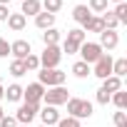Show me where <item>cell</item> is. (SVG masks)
<instances>
[{"instance_id":"cell-20","label":"cell","mask_w":127,"mask_h":127,"mask_svg":"<svg viewBox=\"0 0 127 127\" xmlns=\"http://www.w3.org/2000/svg\"><path fill=\"white\" fill-rule=\"evenodd\" d=\"M112 75H115V77H120V80L127 75V60H125V57L112 60Z\"/></svg>"},{"instance_id":"cell-17","label":"cell","mask_w":127,"mask_h":127,"mask_svg":"<svg viewBox=\"0 0 127 127\" xmlns=\"http://www.w3.org/2000/svg\"><path fill=\"white\" fill-rule=\"evenodd\" d=\"M3 97H8V102H20L23 100V87L18 82L8 85V90H3Z\"/></svg>"},{"instance_id":"cell-37","label":"cell","mask_w":127,"mask_h":127,"mask_svg":"<svg viewBox=\"0 0 127 127\" xmlns=\"http://www.w3.org/2000/svg\"><path fill=\"white\" fill-rule=\"evenodd\" d=\"M13 3V0H0V5H10Z\"/></svg>"},{"instance_id":"cell-39","label":"cell","mask_w":127,"mask_h":127,"mask_svg":"<svg viewBox=\"0 0 127 127\" xmlns=\"http://www.w3.org/2000/svg\"><path fill=\"white\" fill-rule=\"evenodd\" d=\"M3 115H5V112H3V107H0V120H3Z\"/></svg>"},{"instance_id":"cell-12","label":"cell","mask_w":127,"mask_h":127,"mask_svg":"<svg viewBox=\"0 0 127 127\" xmlns=\"http://www.w3.org/2000/svg\"><path fill=\"white\" fill-rule=\"evenodd\" d=\"M37 115H40L42 125H47V127L57 125V120H60V112H57V107H50V105H45L42 110H37Z\"/></svg>"},{"instance_id":"cell-9","label":"cell","mask_w":127,"mask_h":127,"mask_svg":"<svg viewBox=\"0 0 127 127\" xmlns=\"http://www.w3.org/2000/svg\"><path fill=\"white\" fill-rule=\"evenodd\" d=\"M37 110H40V105H20L18 107V112H15V120H18V125H30L35 117H37Z\"/></svg>"},{"instance_id":"cell-4","label":"cell","mask_w":127,"mask_h":127,"mask_svg":"<svg viewBox=\"0 0 127 127\" xmlns=\"http://www.w3.org/2000/svg\"><path fill=\"white\" fill-rule=\"evenodd\" d=\"M37 57H40V67L52 70V67L60 65V60H62V50H60L57 45H45L42 55H37Z\"/></svg>"},{"instance_id":"cell-31","label":"cell","mask_w":127,"mask_h":127,"mask_svg":"<svg viewBox=\"0 0 127 127\" xmlns=\"http://www.w3.org/2000/svg\"><path fill=\"white\" fill-rule=\"evenodd\" d=\"M110 97H112V95H110L105 87H100V90H97V95H95V100H97L100 105H107V102H110Z\"/></svg>"},{"instance_id":"cell-25","label":"cell","mask_w":127,"mask_h":127,"mask_svg":"<svg viewBox=\"0 0 127 127\" xmlns=\"http://www.w3.org/2000/svg\"><path fill=\"white\" fill-rule=\"evenodd\" d=\"M40 5H42L45 13L55 15V13H60V8H62V0H40Z\"/></svg>"},{"instance_id":"cell-34","label":"cell","mask_w":127,"mask_h":127,"mask_svg":"<svg viewBox=\"0 0 127 127\" xmlns=\"http://www.w3.org/2000/svg\"><path fill=\"white\" fill-rule=\"evenodd\" d=\"M10 55V42L5 37H0V57H8Z\"/></svg>"},{"instance_id":"cell-16","label":"cell","mask_w":127,"mask_h":127,"mask_svg":"<svg viewBox=\"0 0 127 127\" xmlns=\"http://www.w3.org/2000/svg\"><path fill=\"white\" fill-rule=\"evenodd\" d=\"M42 10V5H40V0H23V8H20V13L25 15V18H35L37 13Z\"/></svg>"},{"instance_id":"cell-8","label":"cell","mask_w":127,"mask_h":127,"mask_svg":"<svg viewBox=\"0 0 127 127\" xmlns=\"http://www.w3.org/2000/svg\"><path fill=\"white\" fill-rule=\"evenodd\" d=\"M42 95H45V87H42L40 82H32V85L23 87V100H25L28 105H40V102H42Z\"/></svg>"},{"instance_id":"cell-24","label":"cell","mask_w":127,"mask_h":127,"mask_svg":"<svg viewBox=\"0 0 127 127\" xmlns=\"http://www.w3.org/2000/svg\"><path fill=\"white\" fill-rule=\"evenodd\" d=\"M110 102H115L117 110H125V107H127V90H117V92H112Z\"/></svg>"},{"instance_id":"cell-26","label":"cell","mask_w":127,"mask_h":127,"mask_svg":"<svg viewBox=\"0 0 127 127\" xmlns=\"http://www.w3.org/2000/svg\"><path fill=\"white\" fill-rule=\"evenodd\" d=\"M23 65H25V72H32V70H40V57L37 55H28L25 60H23Z\"/></svg>"},{"instance_id":"cell-1","label":"cell","mask_w":127,"mask_h":127,"mask_svg":"<svg viewBox=\"0 0 127 127\" xmlns=\"http://www.w3.org/2000/svg\"><path fill=\"white\" fill-rule=\"evenodd\" d=\"M65 80H67V72H62L60 67H52V70H40L37 72V82L47 90V87H60V85H65Z\"/></svg>"},{"instance_id":"cell-22","label":"cell","mask_w":127,"mask_h":127,"mask_svg":"<svg viewBox=\"0 0 127 127\" xmlns=\"http://www.w3.org/2000/svg\"><path fill=\"white\" fill-rule=\"evenodd\" d=\"M102 87L112 95V92L122 90V80H120V77H115V75H110V77H105V80H102Z\"/></svg>"},{"instance_id":"cell-27","label":"cell","mask_w":127,"mask_h":127,"mask_svg":"<svg viewBox=\"0 0 127 127\" xmlns=\"http://www.w3.org/2000/svg\"><path fill=\"white\" fill-rule=\"evenodd\" d=\"M115 18H117V23L120 25H127V3H120V5H115Z\"/></svg>"},{"instance_id":"cell-15","label":"cell","mask_w":127,"mask_h":127,"mask_svg":"<svg viewBox=\"0 0 127 127\" xmlns=\"http://www.w3.org/2000/svg\"><path fill=\"white\" fill-rule=\"evenodd\" d=\"M35 25H37L40 30H47V28H55V15H50V13L40 10V13L35 15Z\"/></svg>"},{"instance_id":"cell-23","label":"cell","mask_w":127,"mask_h":127,"mask_svg":"<svg viewBox=\"0 0 127 127\" xmlns=\"http://www.w3.org/2000/svg\"><path fill=\"white\" fill-rule=\"evenodd\" d=\"M42 42H45V45H57V42H60V30H55V28L42 30Z\"/></svg>"},{"instance_id":"cell-28","label":"cell","mask_w":127,"mask_h":127,"mask_svg":"<svg viewBox=\"0 0 127 127\" xmlns=\"http://www.w3.org/2000/svg\"><path fill=\"white\" fill-rule=\"evenodd\" d=\"M10 75H13V77H23V75H25L23 60H13V62H10Z\"/></svg>"},{"instance_id":"cell-36","label":"cell","mask_w":127,"mask_h":127,"mask_svg":"<svg viewBox=\"0 0 127 127\" xmlns=\"http://www.w3.org/2000/svg\"><path fill=\"white\" fill-rule=\"evenodd\" d=\"M107 3H115V5H120V3H127V0H107Z\"/></svg>"},{"instance_id":"cell-14","label":"cell","mask_w":127,"mask_h":127,"mask_svg":"<svg viewBox=\"0 0 127 127\" xmlns=\"http://www.w3.org/2000/svg\"><path fill=\"white\" fill-rule=\"evenodd\" d=\"M90 18H92V13H90V8H87V5H75V8H72V20H75V23L85 25Z\"/></svg>"},{"instance_id":"cell-19","label":"cell","mask_w":127,"mask_h":127,"mask_svg":"<svg viewBox=\"0 0 127 127\" xmlns=\"http://www.w3.org/2000/svg\"><path fill=\"white\" fill-rule=\"evenodd\" d=\"M82 30H85V32H102V30H105L102 18H100V15H92V18H90V20L82 25Z\"/></svg>"},{"instance_id":"cell-2","label":"cell","mask_w":127,"mask_h":127,"mask_svg":"<svg viewBox=\"0 0 127 127\" xmlns=\"http://www.w3.org/2000/svg\"><path fill=\"white\" fill-rule=\"evenodd\" d=\"M67 115L70 117H75V120H82V117H92V102H87V100H80V97H70L67 102Z\"/></svg>"},{"instance_id":"cell-40","label":"cell","mask_w":127,"mask_h":127,"mask_svg":"<svg viewBox=\"0 0 127 127\" xmlns=\"http://www.w3.org/2000/svg\"><path fill=\"white\" fill-rule=\"evenodd\" d=\"M18 127H30V125H18Z\"/></svg>"},{"instance_id":"cell-21","label":"cell","mask_w":127,"mask_h":127,"mask_svg":"<svg viewBox=\"0 0 127 127\" xmlns=\"http://www.w3.org/2000/svg\"><path fill=\"white\" fill-rule=\"evenodd\" d=\"M100 18H102L105 30H117V28H120V23H117V18H115V13H112V10H105Z\"/></svg>"},{"instance_id":"cell-7","label":"cell","mask_w":127,"mask_h":127,"mask_svg":"<svg viewBox=\"0 0 127 127\" xmlns=\"http://www.w3.org/2000/svg\"><path fill=\"white\" fill-rule=\"evenodd\" d=\"M92 75L100 77V80H105V77L112 75V55L110 52H102V57L95 62V67H92Z\"/></svg>"},{"instance_id":"cell-13","label":"cell","mask_w":127,"mask_h":127,"mask_svg":"<svg viewBox=\"0 0 127 127\" xmlns=\"http://www.w3.org/2000/svg\"><path fill=\"white\" fill-rule=\"evenodd\" d=\"M5 23H8V28H10L13 32H23L25 25H28V18H25L23 13H10V18H8Z\"/></svg>"},{"instance_id":"cell-5","label":"cell","mask_w":127,"mask_h":127,"mask_svg":"<svg viewBox=\"0 0 127 127\" xmlns=\"http://www.w3.org/2000/svg\"><path fill=\"white\" fill-rule=\"evenodd\" d=\"M42 100H45V105H50V107H60V105H65V102L70 100V92L65 90V85H60V87H47L45 95H42Z\"/></svg>"},{"instance_id":"cell-11","label":"cell","mask_w":127,"mask_h":127,"mask_svg":"<svg viewBox=\"0 0 127 127\" xmlns=\"http://www.w3.org/2000/svg\"><path fill=\"white\" fill-rule=\"evenodd\" d=\"M30 52H32V47H30L28 40H15V42H10V55H13L15 60H25Z\"/></svg>"},{"instance_id":"cell-18","label":"cell","mask_w":127,"mask_h":127,"mask_svg":"<svg viewBox=\"0 0 127 127\" xmlns=\"http://www.w3.org/2000/svg\"><path fill=\"white\" fill-rule=\"evenodd\" d=\"M72 75H75V77H80V80H85V77H90V75H92V67L87 65V62L77 60L75 65H72Z\"/></svg>"},{"instance_id":"cell-3","label":"cell","mask_w":127,"mask_h":127,"mask_svg":"<svg viewBox=\"0 0 127 127\" xmlns=\"http://www.w3.org/2000/svg\"><path fill=\"white\" fill-rule=\"evenodd\" d=\"M87 42V32L82 28H75V30H67V37L65 42H62V52H67V55H75L80 50V45Z\"/></svg>"},{"instance_id":"cell-33","label":"cell","mask_w":127,"mask_h":127,"mask_svg":"<svg viewBox=\"0 0 127 127\" xmlns=\"http://www.w3.org/2000/svg\"><path fill=\"white\" fill-rule=\"evenodd\" d=\"M0 127H18V120L10 117V115H3V120H0Z\"/></svg>"},{"instance_id":"cell-6","label":"cell","mask_w":127,"mask_h":127,"mask_svg":"<svg viewBox=\"0 0 127 127\" xmlns=\"http://www.w3.org/2000/svg\"><path fill=\"white\" fill-rule=\"evenodd\" d=\"M77 52L82 55V62H87V65H95V62L102 57V47L97 42H82Z\"/></svg>"},{"instance_id":"cell-38","label":"cell","mask_w":127,"mask_h":127,"mask_svg":"<svg viewBox=\"0 0 127 127\" xmlns=\"http://www.w3.org/2000/svg\"><path fill=\"white\" fill-rule=\"evenodd\" d=\"M3 90H5V87H3V82H0V100H3Z\"/></svg>"},{"instance_id":"cell-41","label":"cell","mask_w":127,"mask_h":127,"mask_svg":"<svg viewBox=\"0 0 127 127\" xmlns=\"http://www.w3.org/2000/svg\"><path fill=\"white\" fill-rule=\"evenodd\" d=\"M40 127H47V125H40Z\"/></svg>"},{"instance_id":"cell-29","label":"cell","mask_w":127,"mask_h":127,"mask_svg":"<svg viewBox=\"0 0 127 127\" xmlns=\"http://www.w3.org/2000/svg\"><path fill=\"white\" fill-rule=\"evenodd\" d=\"M90 13H105L107 10V0H90Z\"/></svg>"},{"instance_id":"cell-30","label":"cell","mask_w":127,"mask_h":127,"mask_svg":"<svg viewBox=\"0 0 127 127\" xmlns=\"http://www.w3.org/2000/svg\"><path fill=\"white\" fill-rule=\"evenodd\" d=\"M57 127H80V120H75V117H60L57 120Z\"/></svg>"},{"instance_id":"cell-10","label":"cell","mask_w":127,"mask_h":127,"mask_svg":"<svg viewBox=\"0 0 127 127\" xmlns=\"http://www.w3.org/2000/svg\"><path fill=\"white\" fill-rule=\"evenodd\" d=\"M97 45H100L102 50H115V47L120 45V35H117V30H102Z\"/></svg>"},{"instance_id":"cell-32","label":"cell","mask_w":127,"mask_h":127,"mask_svg":"<svg viewBox=\"0 0 127 127\" xmlns=\"http://www.w3.org/2000/svg\"><path fill=\"white\" fill-rule=\"evenodd\" d=\"M115 127H127V115H125V110L115 112Z\"/></svg>"},{"instance_id":"cell-35","label":"cell","mask_w":127,"mask_h":127,"mask_svg":"<svg viewBox=\"0 0 127 127\" xmlns=\"http://www.w3.org/2000/svg\"><path fill=\"white\" fill-rule=\"evenodd\" d=\"M8 18H10V8L8 5H0V23H5Z\"/></svg>"}]
</instances>
